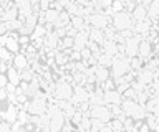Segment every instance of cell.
<instances>
[{"label":"cell","mask_w":159,"mask_h":132,"mask_svg":"<svg viewBox=\"0 0 159 132\" xmlns=\"http://www.w3.org/2000/svg\"><path fill=\"white\" fill-rule=\"evenodd\" d=\"M139 106L141 104H138L136 99H123V102H121V109L126 117H133V114L138 111Z\"/></svg>","instance_id":"obj_9"},{"label":"cell","mask_w":159,"mask_h":132,"mask_svg":"<svg viewBox=\"0 0 159 132\" xmlns=\"http://www.w3.org/2000/svg\"><path fill=\"white\" fill-rule=\"evenodd\" d=\"M129 65H131V70H134V71H139V70H143L144 61H143L139 56H133V58H129Z\"/></svg>","instance_id":"obj_23"},{"label":"cell","mask_w":159,"mask_h":132,"mask_svg":"<svg viewBox=\"0 0 159 132\" xmlns=\"http://www.w3.org/2000/svg\"><path fill=\"white\" fill-rule=\"evenodd\" d=\"M111 10H113V13H119V12H124V10H126V8H124L123 0H113Z\"/></svg>","instance_id":"obj_28"},{"label":"cell","mask_w":159,"mask_h":132,"mask_svg":"<svg viewBox=\"0 0 159 132\" xmlns=\"http://www.w3.org/2000/svg\"><path fill=\"white\" fill-rule=\"evenodd\" d=\"M89 40L91 41H94V43H98L99 46H103V43H104V33H103V30H98V28H91L89 30Z\"/></svg>","instance_id":"obj_17"},{"label":"cell","mask_w":159,"mask_h":132,"mask_svg":"<svg viewBox=\"0 0 159 132\" xmlns=\"http://www.w3.org/2000/svg\"><path fill=\"white\" fill-rule=\"evenodd\" d=\"M89 117H91V119H99V121H103L104 124H108V122L113 119V114H111V109H109L108 104H101V106H91L89 107Z\"/></svg>","instance_id":"obj_3"},{"label":"cell","mask_w":159,"mask_h":132,"mask_svg":"<svg viewBox=\"0 0 159 132\" xmlns=\"http://www.w3.org/2000/svg\"><path fill=\"white\" fill-rule=\"evenodd\" d=\"M118 132H126V130H118Z\"/></svg>","instance_id":"obj_46"},{"label":"cell","mask_w":159,"mask_h":132,"mask_svg":"<svg viewBox=\"0 0 159 132\" xmlns=\"http://www.w3.org/2000/svg\"><path fill=\"white\" fill-rule=\"evenodd\" d=\"M7 97H8V92L5 87H0V102H3V101H7Z\"/></svg>","instance_id":"obj_37"},{"label":"cell","mask_w":159,"mask_h":132,"mask_svg":"<svg viewBox=\"0 0 159 132\" xmlns=\"http://www.w3.org/2000/svg\"><path fill=\"white\" fill-rule=\"evenodd\" d=\"M7 40H8V33H7V35H0V46L7 45Z\"/></svg>","instance_id":"obj_40"},{"label":"cell","mask_w":159,"mask_h":132,"mask_svg":"<svg viewBox=\"0 0 159 132\" xmlns=\"http://www.w3.org/2000/svg\"><path fill=\"white\" fill-rule=\"evenodd\" d=\"M45 13V20H47V23H53L58 20V17H60V12H57L55 8H50V10H47V12H43Z\"/></svg>","instance_id":"obj_21"},{"label":"cell","mask_w":159,"mask_h":132,"mask_svg":"<svg viewBox=\"0 0 159 132\" xmlns=\"http://www.w3.org/2000/svg\"><path fill=\"white\" fill-rule=\"evenodd\" d=\"M47 28H45L43 25H37L35 27V30H33V33L30 35V38H45L47 36Z\"/></svg>","instance_id":"obj_24"},{"label":"cell","mask_w":159,"mask_h":132,"mask_svg":"<svg viewBox=\"0 0 159 132\" xmlns=\"http://www.w3.org/2000/svg\"><path fill=\"white\" fill-rule=\"evenodd\" d=\"M53 97L57 101H70L73 97V84L71 83H65V81H57Z\"/></svg>","instance_id":"obj_2"},{"label":"cell","mask_w":159,"mask_h":132,"mask_svg":"<svg viewBox=\"0 0 159 132\" xmlns=\"http://www.w3.org/2000/svg\"><path fill=\"white\" fill-rule=\"evenodd\" d=\"M7 78H8V83L13 86H20V83H22V78H20V71L17 70V68H8L7 71Z\"/></svg>","instance_id":"obj_16"},{"label":"cell","mask_w":159,"mask_h":132,"mask_svg":"<svg viewBox=\"0 0 159 132\" xmlns=\"http://www.w3.org/2000/svg\"><path fill=\"white\" fill-rule=\"evenodd\" d=\"M129 87H131V83H121V84L116 86V91L119 92V94H123L126 89H129Z\"/></svg>","instance_id":"obj_34"},{"label":"cell","mask_w":159,"mask_h":132,"mask_svg":"<svg viewBox=\"0 0 159 132\" xmlns=\"http://www.w3.org/2000/svg\"><path fill=\"white\" fill-rule=\"evenodd\" d=\"M8 30H7V25L3 22H0V35H7Z\"/></svg>","instance_id":"obj_39"},{"label":"cell","mask_w":159,"mask_h":132,"mask_svg":"<svg viewBox=\"0 0 159 132\" xmlns=\"http://www.w3.org/2000/svg\"><path fill=\"white\" fill-rule=\"evenodd\" d=\"M0 60H2V61H12L13 60V55L5 46H0Z\"/></svg>","instance_id":"obj_29"},{"label":"cell","mask_w":159,"mask_h":132,"mask_svg":"<svg viewBox=\"0 0 159 132\" xmlns=\"http://www.w3.org/2000/svg\"><path fill=\"white\" fill-rule=\"evenodd\" d=\"M84 25H86V22H84V17H80V15L71 17V27H73V28H76L78 32H80V30H83Z\"/></svg>","instance_id":"obj_22"},{"label":"cell","mask_w":159,"mask_h":132,"mask_svg":"<svg viewBox=\"0 0 159 132\" xmlns=\"http://www.w3.org/2000/svg\"><path fill=\"white\" fill-rule=\"evenodd\" d=\"M30 63L27 60V56L23 55V53H17V55H13V68H17L18 71L25 70V68H28Z\"/></svg>","instance_id":"obj_14"},{"label":"cell","mask_w":159,"mask_h":132,"mask_svg":"<svg viewBox=\"0 0 159 132\" xmlns=\"http://www.w3.org/2000/svg\"><path fill=\"white\" fill-rule=\"evenodd\" d=\"M113 63H114V56H109V55H106V53H103V55L98 58V65H99V66L111 68Z\"/></svg>","instance_id":"obj_19"},{"label":"cell","mask_w":159,"mask_h":132,"mask_svg":"<svg viewBox=\"0 0 159 132\" xmlns=\"http://www.w3.org/2000/svg\"><path fill=\"white\" fill-rule=\"evenodd\" d=\"M30 35H18V43H20V46H27L30 45Z\"/></svg>","instance_id":"obj_31"},{"label":"cell","mask_w":159,"mask_h":132,"mask_svg":"<svg viewBox=\"0 0 159 132\" xmlns=\"http://www.w3.org/2000/svg\"><path fill=\"white\" fill-rule=\"evenodd\" d=\"M136 81H138V83H141V84H143L144 87L151 86V84H152V81H154V71L144 66L143 70H139V73H138V78H136Z\"/></svg>","instance_id":"obj_7"},{"label":"cell","mask_w":159,"mask_h":132,"mask_svg":"<svg viewBox=\"0 0 159 132\" xmlns=\"http://www.w3.org/2000/svg\"><path fill=\"white\" fill-rule=\"evenodd\" d=\"M148 18L151 22L159 20V0H152L151 5L148 7Z\"/></svg>","instance_id":"obj_15"},{"label":"cell","mask_w":159,"mask_h":132,"mask_svg":"<svg viewBox=\"0 0 159 132\" xmlns=\"http://www.w3.org/2000/svg\"><path fill=\"white\" fill-rule=\"evenodd\" d=\"M146 124L149 126V129H151V130H154V129H156V126L159 124V117L154 116V114H148L146 116Z\"/></svg>","instance_id":"obj_25"},{"label":"cell","mask_w":159,"mask_h":132,"mask_svg":"<svg viewBox=\"0 0 159 132\" xmlns=\"http://www.w3.org/2000/svg\"><path fill=\"white\" fill-rule=\"evenodd\" d=\"M52 2H55V0H52Z\"/></svg>","instance_id":"obj_48"},{"label":"cell","mask_w":159,"mask_h":132,"mask_svg":"<svg viewBox=\"0 0 159 132\" xmlns=\"http://www.w3.org/2000/svg\"><path fill=\"white\" fill-rule=\"evenodd\" d=\"M70 60L71 61H81V53L80 51H76V50H71V53H70Z\"/></svg>","instance_id":"obj_33"},{"label":"cell","mask_w":159,"mask_h":132,"mask_svg":"<svg viewBox=\"0 0 159 132\" xmlns=\"http://www.w3.org/2000/svg\"><path fill=\"white\" fill-rule=\"evenodd\" d=\"M7 84H8V78H7V75L0 73V87H5Z\"/></svg>","instance_id":"obj_36"},{"label":"cell","mask_w":159,"mask_h":132,"mask_svg":"<svg viewBox=\"0 0 159 132\" xmlns=\"http://www.w3.org/2000/svg\"><path fill=\"white\" fill-rule=\"evenodd\" d=\"M86 84V73H73V86H84Z\"/></svg>","instance_id":"obj_20"},{"label":"cell","mask_w":159,"mask_h":132,"mask_svg":"<svg viewBox=\"0 0 159 132\" xmlns=\"http://www.w3.org/2000/svg\"><path fill=\"white\" fill-rule=\"evenodd\" d=\"M143 41V36L139 35H133L124 41V55L126 58H133L138 56V50H139V43Z\"/></svg>","instance_id":"obj_6"},{"label":"cell","mask_w":159,"mask_h":132,"mask_svg":"<svg viewBox=\"0 0 159 132\" xmlns=\"http://www.w3.org/2000/svg\"><path fill=\"white\" fill-rule=\"evenodd\" d=\"M22 132H30V130H27V129H25V127H23V130Z\"/></svg>","instance_id":"obj_45"},{"label":"cell","mask_w":159,"mask_h":132,"mask_svg":"<svg viewBox=\"0 0 159 132\" xmlns=\"http://www.w3.org/2000/svg\"><path fill=\"white\" fill-rule=\"evenodd\" d=\"M131 18H133V22L134 23H139V22H144L148 18V8L144 7V5H138L134 7V10L131 12Z\"/></svg>","instance_id":"obj_11"},{"label":"cell","mask_w":159,"mask_h":132,"mask_svg":"<svg viewBox=\"0 0 159 132\" xmlns=\"http://www.w3.org/2000/svg\"><path fill=\"white\" fill-rule=\"evenodd\" d=\"M101 50H103V53H106V55H109V56H116L118 51H119L118 50V43L114 40H104Z\"/></svg>","instance_id":"obj_13"},{"label":"cell","mask_w":159,"mask_h":132,"mask_svg":"<svg viewBox=\"0 0 159 132\" xmlns=\"http://www.w3.org/2000/svg\"><path fill=\"white\" fill-rule=\"evenodd\" d=\"M80 53H81V60H83V61H86V60H89V58H91V51H89L88 46L83 48V50L80 51Z\"/></svg>","instance_id":"obj_35"},{"label":"cell","mask_w":159,"mask_h":132,"mask_svg":"<svg viewBox=\"0 0 159 132\" xmlns=\"http://www.w3.org/2000/svg\"><path fill=\"white\" fill-rule=\"evenodd\" d=\"M101 89L106 92V91H113V89H116V83H114V79L113 78H109V79H106L104 83H101Z\"/></svg>","instance_id":"obj_27"},{"label":"cell","mask_w":159,"mask_h":132,"mask_svg":"<svg viewBox=\"0 0 159 132\" xmlns=\"http://www.w3.org/2000/svg\"><path fill=\"white\" fill-rule=\"evenodd\" d=\"M149 132H156V130H149Z\"/></svg>","instance_id":"obj_47"},{"label":"cell","mask_w":159,"mask_h":132,"mask_svg":"<svg viewBox=\"0 0 159 132\" xmlns=\"http://www.w3.org/2000/svg\"><path fill=\"white\" fill-rule=\"evenodd\" d=\"M5 89H7V92H15V91H17V86H13V84H10V83H8V84L5 86Z\"/></svg>","instance_id":"obj_41"},{"label":"cell","mask_w":159,"mask_h":132,"mask_svg":"<svg viewBox=\"0 0 159 132\" xmlns=\"http://www.w3.org/2000/svg\"><path fill=\"white\" fill-rule=\"evenodd\" d=\"M57 2H58V3H60V5H61L63 8H65V10H66V7H68L70 3L73 2V0H57Z\"/></svg>","instance_id":"obj_38"},{"label":"cell","mask_w":159,"mask_h":132,"mask_svg":"<svg viewBox=\"0 0 159 132\" xmlns=\"http://www.w3.org/2000/svg\"><path fill=\"white\" fill-rule=\"evenodd\" d=\"M131 71L129 58H114V63L111 66V76L113 78H123Z\"/></svg>","instance_id":"obj_4"},{"label":"cell","mask_w":159,"mask_h":132,"mask_svg":"<svg viewBox=\"0 0 159 132\" xmlns=\"http://www.w3.org/2000/svg\"><path fill=\"white\" fill-rule=\"evenodd\" d=\"M111 25L116 28L118 32H124V30H131L134 22L131 18V13L129 12H119V13H114L111 17Z\"/></svg>","instance_id":"obj_1"},{"label":"cell","mask_w":159,"mask_h":132,"mask_svg":"<svg viewBox=\"0 0 159 132\" xmlns=\"http://www.w3.org/2000/svg\"><path fill=\"white\" fill-rule=\"evenodd\" d=\"M151 129H149V126L146 124V122H143L141 124V127H139V132H149Z\"/></svg>","instance_id":"obj_42"},{"label":"cell","mask_w":159,"mask_h":132,"mask_svg":"<svg viewBox=\"0 0 159 132\" xmlns=\"http://www.w3.org/2000/svg\"><path fill=\"white\" fill-rule=\"evenodd\" d=\"M138 56L141 58V60L146 63L151 56H154L152 53V43L149 40H143L141 43H139V50H138Z\"/></svg>","instance_id":"obj_8"},{"label":"cell","mask_w":159,"mask_h":132,"mask_svg":"<svg viewBox=\"0 0 159 132\" xmlns=\"http://www.w3.org/2000/svg\"><path fill=\"white\" fill-rule=\"evenodd\" d=\"M154 130H156V132H159V124L156 126V129H154Z\"/></svg>","instance_id":"obj_44"},{"label":"cell","mask_w":159,"mask_h":132,"mask_svg":"<svg viewBox=\"0 0 159 132\" xmlns=\"http://www.w3.org/2000/svg\"><path fill=\"white\" fill-rule=\"evenodd\" d=\"M0 132H12V124L7 121H2L0 122Z\"/></svg>","instance_id":"obj_32"},{"label":"cell","mask_w":159,"mask_h":132,"mask_svg":"<svg viewBox=\"0 0 159 132\" xmlns=\"http://www.w3.org/2000/svg\"><path fill=\"white\" fill-rule=\"evenodd\" d=\"M17 121L20 122L22 126H25V124H28L30 122V114L25 109H18V117H17Z\"/></svg>","instance_id":"obj_26"},{"label":"cell","mask_w":159,"mask_h":132,"mask_svg":"<svg viewBox=\"0 0 159 132\" xmlns=\"http://www.w3.org/2000/svg\"><path fill=\"white\" fill-rule=\"evenodd\" d=\"M94 78H96L98 84H101L106 79L111 78V73H109V68H104V66H94Z\"/></svg>","instance_id":"obj_12"},{"label":"cell","mask_w":159,"mask_h":132,"mask_svg":"<svg viewBox=\"0 0 159 132\" xmlns=\"http://www.w3.org/2000/svg\"><path fill=\"white\" fill-rule=\"evenodd\" d=\"M84 22L91 28H98V30H104L106 27L111 25V18L106 17L104 13H91L89 17L84 18Z\"/></svg>","instance_id":"obj_5"},{"label":"cell","mask_w":159,"mask_h":132,"mask_svg":"<svg viewBox=\"0 0 159 132\" xmlns=\"http://www.w3.org/2000/svg\"><path fill=\"white\" fill-rule=\"evenodd\" d=\"M123 94H119V92L116 89H113V91H106L104 92V104H108V106H113V104H118V106H121V102H123Z\"/></svg>","instance_id":"obj_10"},{"label":"cell","mask_w":159,"mask_h":132,"mask_svg":"<svg viewBox=\"0 0 159 132\" xmlns=\"http://www.w3.org/2000/svg\"><path fill=\"white\" fill-rule=\"evenodd\" d=\"M99 132H114V130H113V129H111V127H109V126L106 124V126H104V127H103V129H101V130H99Z\"/></svg>","instance_id":"obj_43"},{"label":"cell","mask_w":159,"mask_h":132,"mask_svg":"<svg viewBox=\"0 0 159 132\" xmlns=\"http://www.w3.org/2000/svg\"><path fill=\"white\" fill-rule=\"evenodd\" d=\"M20 78H22V81H25V83H32L35 78H37V75L32 71V68H25V70H22L20 71Z\"/></svg>","instance_id":"obj_18"},{"label":"cell","mask_w":159,"mask_h":132,"mask_svg":"<svg viewBox=\"0 0 159 132\" xmlns=\"http://www.w3.org/2000/svg\"><path fill=\"white\" fill-rule=\"evenodd\" d=\"M38 7H40V12L50 10V8H52V0H40Z\"/></svg>","instance_id":"obj_30"}]
</instances>
